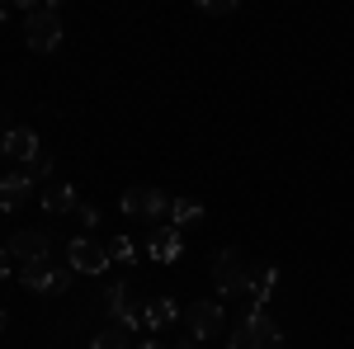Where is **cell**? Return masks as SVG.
I'll list each match as a JSON object with an SVG mask.
<instances>
[{
    "mask_svg": "<svg viewBox=\"0 0 354 349\" xmlns=\"http://www.w3.org/2000/svg\"><path fill=\"white\" fill-rule=\"evenodd\" d=\"M24 43L33 53H57L62 43V19H57V5H33L24 15Z\"/></svg>",
    "mask_w": 354,
    "mask_h": 349,
    "instance_id": "1",
    "label": "cell"
},
{
    "mask_svg": "<svg viewBox=\"0 0 354 349\" xmlns=\"http://www.w3.org/2000/svg\"><path fill=\"white\" fill-rule=\"evenodd\" d=\"M250 274L255 269L245 265V255L236 250V245H227V250H218V260H213V283H218L222 297H236L250 288Z\"/></svg>",
    "mask_w": 354,
    "mask_h": 349,
    "instance_id": "2",
    "label": "cell"
},
{
    "mask_svg": "<svg viewBox=\"0 0 354 349\" xmlns=\"http://www.w3.org/2000/svg\"><path fill=\"white\" fill-rule=\"evenodd\" d=\"M227 349H283V335H279V326L260 312V317H245L241 330L232 335V345Z\"/></svg>",
    "mask_w": 354,
    "mask_h": 349,
    "instance_id": "3",
    "label": "cell"
},
{
    "mask_svg": "<svg viewBox=\"0 0 354 349\" xmlns=\"http://www.w3.org/2000/svg\"><path fill=\"white\" fill-rule=\"evenodd\" d=\"M123 213L128 217H142V222H161L165 213H170V198H165L161 189H147V185H137L123 194Z\"/></svg>",
    "mask_w": 354,
    "mask_h": 349,
    "instance_id": "4",
    "label": "cell"
},
{
    "mask_svg": "<svg viewBox=\"0 0 354 349\" xmlns=\"http://www.w3.org/2000/svg\"><path fill=\"white\" fill-rule=\"evenodd\" d=\"M19 279H24V288H33V293H66L71 288V269H53L48 260L19 265Z\"/></svg>",
    "mask_w": 354,
    "mask_h": 349,
    "instance_id": "5",
    "label": "cell"
},
{
    "mask_svg": "<svg viewBox=\"0 0 354 349\" xmlns=\"http://www.w3.org/2000/svg\"><path fill=\"white\" fill-rule=\"evenodd\" d=\"M66 260H71V274H100V269H109V250L90 236H76L66 245Z\"/></svg>",
    "mask_w": 354,
    "mask_h": 349,
    "instance_id": "6",
    "label": "cell"
},
{
    "mask_svg": "<svg viewBox=\"0 0 354 349\" xmlns=\"http://www.w3.org/2000/svg\"><path fill=\"white\" fill-rule=\"evenodd\" d=\"M185 321H189V340L218 335L222 330V302H194L189 312H185Z\"/></svg>",
    "mask_w": 354,
    "mask_h": 349,
    "instance_id": "7",
    "label": "cell"
},
{
    "mask_svg": "<svg viewBox=\"0 0 354 349\" xmlns=\"http://www.w3.org/2000/svg\"><path fill=\"white\" fill-rule=\"evenodd\" d=\"M274 283H279V269H274V265H260L255 274H250V288H245V317H260V312H265Z\"/></svg>",
    "mask_w": 354,
    "mask_h": 349,
    "instance_id": "8",
    "label": "cell"
},
{
    "mask_svg": "<svg viewBox=\"0 0 354 349\" xmlns=\"http://www.w3.org/2000/svg\"><path fill=\"white\" fill-rule=\"evenodd\" d=\"M10 255H15L19 265H38V260H48V255H53V241H48V232H15Z\"/></svg>",
    "mask_w": 354,
    "mask_h": 349,
    "instance_id": "9",
    "label": "cell"
},
{
    "mask_svg": "<svg viewBox=\"0 0 354 349\" xmlns=\"http://www.w3.org/2000/svg\"><path fill=\"white\" fill-rule=\"evenodd\" d=\"M104 307H109V317H113L118 326H133V330H137V326H147V321H142V312L133 307V293H128V283H113L109 293H104Z\"/></svg>",
    "mask_w": 354,
    "mask_h": 349,
    "instance_id": "10",
    "label": "cell"
},
{
    "mask_svg": "<svg viewBox=\"0 0 354 349\" xmlns=\"http://www.w3.org/2000/svg\"><path fill=\"white\" fill-rule=\"evenodd\" d=\"M5 156L33 161V156H38V133H33V128H10V133H5Z\"/></svg>",
    "mask_w": 354,
    "mask_h": 349,
    "instance_id": "11",
    "label": "cell"
},
{
    "mask_svg": "<svg viewBox=\"0 0 354 349\" xmlns=\"http://www.w3.org/2000/svg\"><path fill=\"white\" fill-rule=\"evenodd\" d=\"M180 245H185V241H180V232H175V227H156L147 250H151V260H156V265H170V260L180 255Z\"/></svg>",
    "mask_w": 354,
    "mask_h": 349,
    "instance_id": "12",
    "label": "cell"
},
{
    "mask_svg": "<svg viewBox=\"0 0 354 349\" xmlns=\"http://www.w3.org/2000/svg\"><path fill=\"white\" fill-rule=\"evenodd\" d=\"M198 222H203V203H194V198H175L170 203V227L175 232H189Z\"/></svg>",
    "mask_w": 354,
    "mask_h": 349,
    "instance_id": "13",
    "label": "cell"
},
{
    "mask_svg": "<svg viewBox=\"0 0 354 349\" xmlns=\"http://www.w3.org/2000/svg\"><path fill=\"white\" fill-rule=\"evenodd\" d=\"M28 180L24 175H10V180H0V208H5V213H15V208H19V203H24L28 198Z\"/></svg>",
    "mask_w": 354,
    "mask_h": 349,
    "instance_id": "14",
    "label": "cell"
},
{
    "mask_svg": "<svg viewBox=\"0 0 354 349\" xmlns=\"http://www.w3.org/2000/svg\"><path fill=\"white\" fill-rule=\"evenodd\" d=\"M43 208H48V213H71V208H76V189L71 185H48L43 189Z\"/></svg>",
    "mask_w": 354,
    "mask_h": 349,
    "instance_id": "15",
    "label": "cell"
},
{
    "mask_svg": "<svg viewBox=\"0 0 354 349\" xmlns=\"http://www.w3.org/2000/svg\"><path fill=\"white\" fill-rule=\"evenodd\" d=\"M142 321L151 326V330L170 326V321H175V302H170V297H156V302H147V307H142Z\"/></svg>",
    "mask_w": 354,
    "mask_h": 349,
    "instance_id": "16",
    "label": "cell"
},
{
    "mask_svg": "<svg viewBox=\"0 0 354 349\" xmlns=\"http://www.w3.org/2000/svg\"><path fill=\"white\" fill-rule=\"evenodd\" d=\"M128 340H133V326H118V321H113L109 330H100V335L90 340V349H128Z\"/></svg>",
    "mask_w": 354,
    "mask_h": 349,
    "instance_id": "17",
    "label": "cell"
},
{
    "mask_svg": "<svg viewBox=\"0 0 354 349\" xmlns=\"http://www.w3.org/2000/svg\"><path fill=\"white\" fill-rule=\"evenodd\" d=\"M53 175V151H38L33 161H24V180L33 185V180H48Z\"/></svg>",
    "mask_w": 354,
    "mask_h": 349,
    "instance_id": "18",
    "label": "cell"
},
{
    "mask_svg": "<svg viewBox=\"0 0 354 349\" xmlns=\"http://www.w3.org/2000/svg\"><path fill=\"white\" fill-rule=\"evenodd\" d=\"M104 250H109V265H133V255H137V245L128 236H113Z\"/></svg>",
    "mask_w": 354,
    "mask_h": 349,
    "instance_id": "19",
    "label": "cell"
},
{
    "mask_svg": "<svg viewBox=\"0 0 354 349\" xmlns=\"http://www.w3.org/2000/svg\"><path fill=\"white\" fill-rule=\"evenodd\" d=\"M198 10H203V15H232L236 5H232V0H198Z\"/></svg>",
    "mask_w": 354,
    "mask_h": 349,
    "instance_id": "20",
    "label": "cell"
},
{
    "mask_svg": "<svg viewBox=\"0 0 354 349\" xmlns=\"http://www.w3.org/2000/svg\"><path fill=\"white\" fill-rule=\"evenodd\" d=\"M10 265H15V255H10V245H0V279L10 274Z\"/></svg>",
    "mask_w": 354,
    "mask_h": 349,
    "instance_id": "21",
    "label": "cell"
},
{
    "mask_svg": "<svg viewBox=\"0 0 354 349\" xmlns=\"http://www.w3.org/2000/svg\"><path fill=\"white\" fill-rule=\"evenodd\" d=\"M137 349H161V340H142V345H137Z\"/></svg>",
    "mask_w": 354,
    "mask_h": 349,
    "instance_id": "22",
    "label": "cell"
},
{
    "mask_svg": "<svg viewBox=\"0 0 354 349\" xmlns=\"http://www.w3.org/2000/svg\"><path fill=\"white\" fill-rule=\"evenodd\" d=\"M175 349H198V345H194V340H180V345H175Z\"/></svg>",
    "mask_w": 354,
    "mask_h": 349,
    "instance_id": "23",
    "label": "cell"
},
{
    "mask_svg": "<svg viewBox=\"0 0 354 349\" xmlns=\"http://www.w3.org/2000/svg\"><path fill=\"white\" fill-rule=\"evenodd\" d=\"M0 151H5V133H0Z\"/></svg>",
    "mask_w": 354,
    "mask_h": 349,
    "instance_id": "24",
    "label": "cell"
},
{
    "mask_svg": "<svg viewBox=\"0 0 354 349\" xmlns=\"http://www.w3.org/2000/svg\"><path fill=\"white\" fill-rule=\"evenodd\" d=\"M0 19H5V5H0Z\"/></svg>",
    "mask_w": 354,
    "mask_h": 349,
    "instance_id": "25",
    "label": "cell"
},
{
    "mask_svg": "<svg viewBox=\"0 0 354 349\" xmlns=\"http://www.w3.org/2000/svg\"><path fill=\"white\" fill-rule=\"evenodd\" d=\"M0 326H5V317H0Z\"/></svg>",
    "mask_w": 354,
    "mask_h": 349,
    "instance_id": "26",
    "label": "cell"
}]
</instances>
